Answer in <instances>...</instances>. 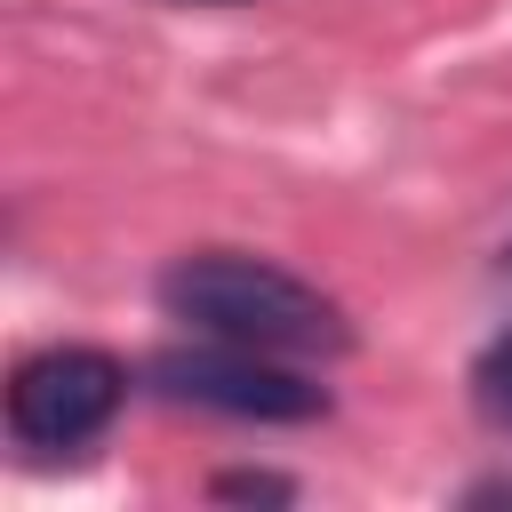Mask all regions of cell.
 Masks as SVG:
<instances>
[{"label":"cell","instance_id":"2","mask_svg":"<svg viewBox=\"0 0 512 512\" xmlns=\"http://www.w3.org/2000/svg\"><path fill=\"white\" fill-rule=\"evenodd\" d=\"M128 400V368L96 344H56L32 352L8 384V440L24 456H72L88 448Z\"/></svg>","mask_w":512,"mask_h":512},{"label":"cell","instance_id":"3","mask_svg":"<svg viewBox=\"0 0 512 512\" xmlns=\"http://www.w3.org/2000/svg\"><path fill=\"white\" fill-rule=\"evenodd\" d=\"M152 384L184 408H216L240 424H312L328 408V392L312 376H296L280 352H248V344H192V352H160Z\"/></svg>","mask_w":512,"mask_h":512},{"label":"cell","instance_id":"4","mask_svg":"<svg viewBox=\"0 0 512 512\" xmlns=\"http://www.w3.org/2000/svg\"><path fill=\"white\" fill-rule=\"evenodd\" d=\"M472 400H480V416H488L496 432H512V328L472 360Z\"/></svg>","mask_w":512,"mask_h":512},{"label":"cell","instance_id":"1","mask_svg":"<svg viewBox=\"0 0 512 512\" xmlns=\"http://www.w3.org/2000/svg\"><path fill=\"white\" fill-rule=\"evenodd\" d=\"M160 304L168 320H184L192 336H216V344H248V352H280V360H336L352 344L344 312L264 264V256H240V248H200V256H176L160 272Z\"/></svg>","mask_w":512,"mask_h":512},{"label":"cell","instance_id":"5","mask_svg":"<svg viewBox=\"0 0 512 512\" xmlns=\"http://www.w3.org/2000/svg\"><path fill=\"white\" fill-rule=\"evenodd\" d=\"M216 496H272V504H280V496H296V488L272 480V472H232V480H216Z\"/></svg>","mask_w":512,"mask_h":512}]
</instances>
